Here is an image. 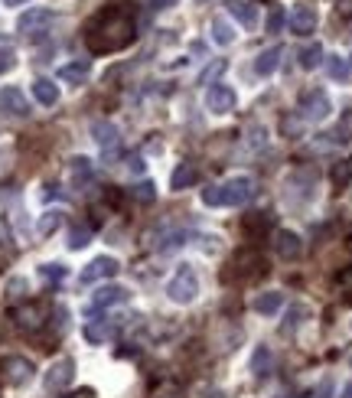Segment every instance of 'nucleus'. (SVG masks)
<instances>
[{"instance_id":"obj_45","label":"nucleus","mask_w":352,"mask_h":398,"mask_svg":"<svg viewBox=\"0 0 352 398\" xmlns=\"http://www.w3.org/2000/svg\"><path fill=\"white\" fill-rule=\"evenodd\" d=\"M209 398H222V395H219V392H209Z\"/></svg>"},{"instance_id":"obj_13","label":"nucleus","mask_w":352,"mask_h":398,"mask_svg":"<svg viewBox=\"0 0 352 398\" xmlns=\"http://www.w3.org/2000/svg\"><path fill=\"white\" fill-rule=\"evenodd\" d=\"M130 294L128 287H118V284H108V287H98L92 297V310H105V307H115V304H124Z\"/></svg>"},{"instance_id":"obj_10","label":"nucleus","mask_w":352,"mask_h":398,"mask_svg":"<svg viewBox=\"0 0 352 398\" xmlns=\"http://www.w3.org/2000/svg\"><path fill=\"white\" fill-rule=\"evenodd\" d=\"M300 248H304V242H300L297 232H291V229H277L274 232V252L281 255V258L294 261L300 255Z\"/></svg>"},{"instance_id":"obj_28","label":"nucleus","mask_w":352,"mask_h":398,"mask_svg":"<svg viewBox=\"0 0 352 398\" xmlns=\"http://www.w3.org/2000/svg\"><path fill=\"white\" fill-rule=\"evenodd\" d=\"M66 275H69V271H66V265H56V261L39 265V277H43V281H49V284H62V281H66Z\"/></svg>"},{"instance_id":"obj_6","label":"nucleus","mask_w":352,"mask_h":398,"mask_svg":"<svg viewBox=\"0 0 352 398\" xmlns=\"http://www.w3.org/2000/svg\"><path fill=\"white\" fill-rule=\"evenodd\" d=\"M72 379H76V362L56 359L53 366H49V372L43 375V385H46V392H66L72 385Z\"/></svg>"},{"instance_id":"obj_19","label":"nucleus","mask_w":352,"mask_h":398,"mask_svg":"<svg viewBox=\"0 0 352 398\" xmlns=\"http://www.w3.org/2000/svg\"><path fill=\"white\" fill-rule=\"evenodd\" d=\"M281 56H284V49H281V46L264 49V53H261L258 59H254V76H274L277 66H281Z\"/></svg>"},{"instance_id":"obj_20","label":"nucleus","mask_w":352,"mask_h":398,"mask_svg":"<svg viewBox=\"0 0 352 398\" xmlns=\"http://www.w3.org/2000/svg\"><path fill=\"white\" fill-rule=\"evenodd\" d=\"M281 307H284V294H277V291H264V294H258V297L252 300V310L254 314H264V317L277 314Z\"/></svg>"},{"instance_id":"obj_48","label":"nucleus","mask_w":352,"mask_h":398,"mask_svg":"<svg viewBox=\"0 0 352 398\" xmlns=\"http://www.w3.org/2000/svg\"><path fill=\"white\" fill-rule=\"evenodd\" d=\"M284 398H287V395H284Z\"/></svg>"},{"instance_id":"obj_44","label":"nucleus","mask_w":352,"mask_h":398,"mask_svg":"<svg viewBox=\"0 0 352 398\" xmlns=\"http://www.w3.org/2000/svg\"><path fill=\"white\" fill-rule=\"evenodd\" d=\"M343 398H352V382H349V385H346V389H343Z\"/></svg>"},{"instance_id":"obj_30","label":"nucleus","mask_w":352,"mask_h":398,"mask_svg":"<svg viewBox=\"0 0 352 398\" xmlns=\"http://www.w3.org/2000/svg\"><path fill=\"white\" fill-rule=\"evenodd\" d=\"M225 69H229V59H215L212 66H206L200 72V85H212L219 76H225Z\"/></svg>"},{"instance_id":"obj_43","label":"nucleus","mask_w":352,"mask_h":398,"mask_svg":"<svg viewBox=\"0 0 352 398\" xmlns=\"http://www.w3.org/2000/svg\"><path fill=\"white\" fill-rule=\"evenodd\" d=\"M26 0H4V7H24Z\"/></svg>"},{"instance_id":"obj_14","label":"nucleus","mask_w":352,"mask_h":398,"mask_svg":"<svg viewBox=\"0 0 352 398\" xmlns=\"http://www.w3.org/2000/svg\"><path fill=\"white\" fill-rule=\"evenodd\" d=\"M0 105H4V111H10V115H16V118L30 115V101H26L24 92H20V88H14V85L0 92Z\"/></svg>"},{"instance_id":"obj_4","label":"nucleus","mask_w":352,"mask_h":398,"mask_svg":"<svg viewBox=\"0 0 352 398\" xmlns=\"http://www.w3.org/2000/svg\"><path fill=\"white\" fill-rule=\"evenodd\" d=\"M33 372H36V369H33V362L26 359V356H4V359H0V375L7 379V385H16V389H20V385H26L33 379Z\"/></svg>"},{"instance_id":"obj_22","label":"nucleus","mask_w":352,"mask_h":398,"mask_svg":"<svg viewBox=\"0 0 352 398\" xmlns=\"http://www.w3.org/2000/svg\"><path fill=\"white\" fill-rule=\"evenodd\" d=\"M196 167H192V163H176V170L173 173H170V186H173V190H186V186H192L196 183Z\"/></svg>"},{"instance_id":"obj_17","label":"nucleus","mask_w":352,"mask_h":398,"mask_svg":"<svg viewBox=\"0 0 352 398\" xmlns=\"http://www.w3.org/2000/svg\"><path fill=\"white\" fill-rule=\"evenodd\" d=\"M88 72H92V62L88 59H76V62H66L59 69V78L69 85H85V78H88Z\"/></svg>"},{"instance_id":"obj_46","label":"nucleus","mask_w":352,"mask_h":398,"mask_svg":"<svg viewBox=\"0 0 352 398\" xmlns=\"http://www.w3.org/2000/svg\"><path fill=\"white\" fill-rule=\"evenodd\" d=\"M167 398H180V395H167Z\"/></svg>"},{"instance_id":"obj_15","label":"nucleus","mask_w":352,"mask_h":398,"mask_svg":"<svg viewBox=\"0 0 352 398\" xmlns=\"http://www.w3.org/2000/svg\"><path fill=\"white\" fill-rule=\"evenodd\" d=\"M43 317H46V314H43V307H39V304H24V307H16V310H14L16 327H24V330H39L43 323H46Z\"/></svg>"},{"instance_id":"obj_47","label":"nucleus","mask_w":352,"mask_h":398,"mask_svg":"<svg viewBox=\"0 0 352 398\" xmlns=\"http://www.w3.org/2000/svg\"><path fill=\"white\" fill-rule=\"evenodd\" d=\"M202 4H206V0H202Z\"/></svg>"},{"instance_id":"obj_8","label":"nucleus","mask_w":352,"mask_h":398,"mask_svg":"<svg viewBox=\"0 0 352 398\" xmlns=\"http://www.w3.org/2000/svg\"><path fill=\"white\" fill-rule=\"evenodd\" d=\"M56 20V14L53 10H46V7H33V10H26V14H20V20H16V30L20 33H26V36H33V33H43L49 24Z\"/></svg>"},{"instance_id":"obj_41","label":"nucleus","mask_w":352,"mask_h":398,"mask_svg":"<svg viewBox=\"0 0 352 398\" xmlns=\"http://www.w3.org/2000/svg\"><path fill=\"white\" fill-rule=\"evenodd\" d=\"M69 398H95V392L92 389H78V392H72Z\"/></svg>"},{"instance_id":"obj_18","label":"nucleus","mask_w":352,"mask_h":398,"mask_svg":"<svg viewBox=\"0 0 352 398\" xmlns=\"http://www.w3.org/2000/svg\"><path fill=\"white\" fill-rule=\"evenodd\" d=\"M225 10H229V14L235 16L242 26H248V30L258 24V10H254L248 0H225Z\"/></svg>"},{"instance_id":"obj_12","label":"nucleus","mask_w":352,"mask_h":398,"mask_svg":"<svg viewBox=\"0 0 352 398\" xmlns=\"http://www.w3.org/2000/svg\"><path fill=\"white\" fill-rule=\"evenodd\" d=\"M92 138L95 144L101 147V150L111 157V150L118 147V141H121V134H118V128L111 121H92Z\"/></svg>"},{"instance_id":"obj_16","label":"nucleus","mask_w":352,"mask_h":398,"mask_svg":"<svg viewBox=\"0 0 352 398\" xmlns=\"http://www.w3.org/2000/svg\"><path fill=\"white\" fill-rule=\"evenodd\" d=\"M69 173H72V186L76 190H85V186L92 183V176H95V167L88 157H72L69 160Z\"/></svg>"},{"instance_id":"obj_21","label":"nucleus","mask_w":352,"mask_h":398,"mask_svg":"<svg viewBox=\"0 0 352 398\" xmlns=\"http://www.w3.org/2000/svg\"><path fill=\"white\" fill-rule=\"evenodd\" d=\"M33 98H36L39 105L53 108L56 101H59V85L49 82V78H36V82H33Z\"/></svg>"},{"instance_id":"obj_31","label":"nucleus","mask_w":352,"mask_h":398,"mask_svg":"<svg viewBox=\"0 0 352 398\" xmlns=\"http://www.w3.org/2000/svg\"><path fill=\"white\" fill-rule=\"evenodd\" d=\"M326 69H329V78H336V82H346V78H349V69H346L343 56H329Z\"/></svg>"},{"instance_id":"obj_3","label":"nucleus","mask_w":352,"mask_h":398,"mask_svg":"<svg viewBox=\"0 0 352 398\" xmlns=\"http://www.w3.org/2000/svg\"><path fill=\"white\" fill-rule=\"evenodd\" d=\"M196 294H200V275H196V268L192 265H180V268L173 271V277L167 281V297L173 300V304H192L196 300Z\"/></svg>"},{"instance_id":"obj_38","label":"nucleus","mask_w":352,"mask_h":398,"mask_svg":"<svg viewBox=\"0 0 352 398\" xmlns=\"http://www.w3.org/2000/svg\"><path fill=\"white\" fill-rule=\"evenodd\" d=\"M300 314H304V310H300V307H294V310H291V320L284 323V330H287V333H291V330H294V327H297V323H300Z\"/></svg>"},{"instance_id":"obj_24","label":"nucleus","mask_w":352,"mask_h":398,"mask_svg":"<svg viewBox=\"0 0 352 398\" xmlns=\"http://www.w3.org/2000/svg\"><path fill=\"white\" fill-rule=\"evenodd\" d=\"M320 62H323V46H320V43H310V46L300 49V69H304V72L320 69Z\"/></svg>"},{"instance_id":"obj_27","label":"nucleus","mask_w":352,"mask_h":398,"mask_svg":"<svg viewBox=\"0 0 352 398\" xmlns=\"http://www.w3.org/2000/svg\"><path fill=\"white\" fill-rule=\"evenodd\" d=\"M252 372L258 375V379H264V375L271 372V349L268 346H258L252 356Z\"/></svg>"},{"instance_id":"obj_23","label":"nucleus","mask_w":352,"mask_h":398,"mask_svg":"<svg viewBox=\"0 0 352 398\" xmlns=\"http://www.w3.org/2000/svg\"><path fill=\"white\" fill-rule=\"evenodd\" d=\"M108 337H111V323L108 320H88L85 323V340H88V343L101 346V343H108Z\"/></svg>"},{"instance_id":"obj_33","label":"nucleus","mask_w":352,"mask_h":398,"mask_svg":"<svg viewBox=\"0 0 352 398\" xmlns=\"http://www.w3.org/2000/svg\"><path fill=\"white\" fill-rule=\"evenodd\" d=\"M333 183L339 186V190H343V186H349V176H352V163H346V160H339L336 167H333Z\"/></svg>"},{"instance_id":"obj_39","label":"nucleus","mask_w":352,"mask_h":398,"mask_svg":"<svg viewBox=\"0 0 352 398\" xmlns=\"http://www.w3.org/2000/svg\"><path fill=\"white\" fill-rule=\"evenodd\" d=\"M153 7L157 10H167V7H176V4H180V0H150Z\"/></svg>"},{"instance_id":"obj_1","label":"nucleus","mask_w":352,"mask_h":398,"mask_svg":"<svg viewBox=\"0 0 352 398\" xmlns=\"http://www.w3.org/2000/svg\"><path fill=\"white\" fill-rule=\"evenodd\" d=\"M138 36L134 30V16L121 7H108L95 16L88 30H85V43L92 53H118V49L130 46Z\"/></svg>"},{"instance_id":"obj_2","label":"nucleus","mask_w":352,"mask_h":398,"mask_svg":"<svg viewBox=\"0 0 352 398\" xmlns=\"http://www.w3.org/2000/svg\"><path fill=\"white\" fill-rule=\"evenodd\" d=\"M254 196V180L252 176H232L219 186H206L202 190V203L206 206H245Z\"/></svg>"},{"instance_id":"obj_35","label":"nucleus","mask_w":352,"mask_h":398,"mask_svg":"<svg viewBox=\"0 0 352 398\" xmlns=\"http://www.w3.org/2000/svg\"><path fill=\"white\" fill-rule=\"evenodd\" d=\"M4 291H7L10 300H14V297H24V294H26V281H24V277H10Z\"/></svg>"},{"instance_id":"obj_34","label":"nucleus","mask_w":352,"mask_h":398,"mask_svg":"<svg viewBox=\"0 0 352 398\" xmlns=\"http://www.w3.org/2000/svg\"><path fill=\"white\" fill-rule=\"evenodd\" d=\"M281 26H284V7H274L268 14V24H264V30H268V33H281Z\"/></svg>"},{"instance_id":"obj_32","label":"nucleus","mask_w":352,"mask_h":398,"mask_svg":"<svg viewBox=\"0 0 352 398\" xmlns=\"http://www.w3.org/2000/svg\"><path fill=\"white\" fill-rule=\"evenodd\" d=\"M130 196L138 199V203H153V199H157V186H153L150 180H144V183H138L130 190Z\"/></svg>"},{"instance_id":"obj_40","label":"nucleus","mask_w":352,"mask_h":398,"mask_svg":"<svg viewBox=\"0 0 352 398\" xmlns=\"http://www.w3.org/2000/svg\"><path fill=\"white\" fill-rule=\"evenodd\" d=\"M329 392H333V385H329V382H323L320 389H316V398H329Z\"/></svg>"},{"instance_id":"obj_42","label":"nucleus","mask_w":352,"mask_h":398,"mask_svg":"<svg viewBox=\"0 0 352 398\" xmlns=\"http://www.w3.org/2000/svg\"><path fill=\"white\" fill-rule=\"evenodd\" d=\"M339 10H343L346 16H352V0H339Z\"/></svg>"},{"instance_id":"obj_29","label":"nucleus","mask_w":352,"mask_h":398,"mask_svg":"<svg viewBox=\"0 0 352 398\" xmlns=\"http://www.w3.org/2000/svg\"><path fill=\"white\" fill-rule=\"evenodd\" d=\"M88 242H92V229H85V225H72V229H69V242H66V245H69L72 252H78V248H85Z\"/></svg>"},{"instance_id":"obj_9","label":"nucleus","mask_w":352,"mask_h":398,"mask_svg":"<svg viewBox=\"0 0 352 398\" xmlns=\"http://www.w3.org/2000/svg\"><path fill=\"white\" fill-rule=\"evenodd\" d=\"M118 268H121V265H118L111 255H101V258H95V261H88V265H85V268H82V277H78V281H82V284L105 281V277H115Z\"/></svg>"},{"instance_id":"obj_7","label":"nucleus","mask_w":352,"mask_h":398,"mask_svg":"<svg viewBox=\"0 0 352 398\" xmlns=\"http://www.w3.org/2000/svg\"><path fill=\"white\" fill-rule=\"evenodd\" d=\"M235 105H238V95H235V88H229L225 82L212 85L206 92V108L212 115H229V111H235Z\"/></svg>"},{"instance_id":"obj_25","label":"nucleus","mask_w":352,"mask_h":398,"mask_svg":"<svg viewBox=\"0 0 352 398\" xmlns=\"http://www.w3.org/2000/svg\"><path fill=\"white\" fill-rule=\"evenodd\" d=\"M212 39L219 46H229L232 39H235V30H232V24L225 16H212Z\"/></svg>"},{"instance_id":"obj_36","label":"nucleus","mask_w":352,"mask_h":398,"mask_svg":"<svg viewBox=\"0 0 352 398\" xmlns=\"http://www.w3.org/2000/svg\"><path fill=\"white\" fill-rule=\"evenodd\" d=\"M128 170H130V173H144V160H140L138 153H130V157H128Z\"/></svg>"},{"instance_id":"obj_37","label":"nucleus","mask_w":352,"mask_h":398,"mask_svg":"<svg viewBox=\"0 0 352 398\" xmlns=\"http://www.w3.org/2000/svg\"><path fill=\"white\" fill-rule=\"evenodd\" d=\"M14 62H16V56H14V53H0V72L14 69Z\"/></svg>"},{"instance_id":"obj_5","label":"nucleus","mask_w":352,"mask_h":398,"mask_svg":"<svg viewBox=\"0 0 352 398\" xmlns=\"http://www.w3.org/2000/svg\"><path fill=\"white\" fill-rule=\"evenodd\" d=\"M329 111H333V101H329L326 92H306L304 98H300V118L304 121H323V118H329Z\"/></svg>"},{"instance_id":"obj_11","label":"nucleus","mask_w":352,"mask_h":398,"mask_svg":"<svg viewBox=\"0 0 352 398\" xmlns=\"http://www.w3.org/2000/svg\"><path fill=\"white\" fill-rule=\"evenodd\" d=\"M314 30H316V10L310 4H297L291 14V33L306 36V33H314Z\"/></svg>"},{"instance_id":"obj_26","label":"nucleus","mask_w":352,"mask_h":398,"mask_svg":"<svg viewBox=\"0 0 352 398\" xmlns=\"http://www.w3.org/2000/svg\"><path fill=\"white\" fill-rule=\"evenodd\" d=\"M59 225H62V213H59V209H49V213H43V215H39L36 232H39L43 238H46V235H53V232L59 229Z\"/></svg>"}]
</instances>
